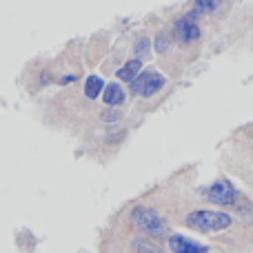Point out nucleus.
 Segmentation results:
<instances>
[{
  "label": "nucleus",
  "mask_w": 253,
  "mask_h": 253,
  "mask_svg": "<svg viewBox=\"0 0 253 253\" xmlns=\"http://www.w3.org/2000/svg\"><path fill=\"white\" fill-rule=\"evenodd\" d=\"M231 215L224 211H211V209H196L184 218V224L193 231L200 233H218L231 227Z\"/></svg>",
  "instance_id": "nucleus-1"
},
{
  "label": "nucleus",
  "mask_w": 253,
  "mask_h": 253,
  "mask_svg": "<svg viewBox=\"0 0 253 253\" xmlns=\"http://www.w3.org/2000/svg\"><path fill=\"white\" fill-rule=\"evenodd\" d=\"M131 218H133L135 227L140 231L151 233V236H165L167 231H171L169 224L165 222V218L160 213H156L153 209H147V207H135Z\"/></svg>",
  "instance_id": "nucleus-2"
},
{
  "label": "nucleus",
  "mask_w": 253,
  "mask_h": 253,
  "mask_svg": "<svg viewBox=\"0 0 253 253\" xmlns=\"http://www.w3.org/2000/svg\"><path fill=\"white\" fill-rule=\"evenodd\" d=\"M202 193H205L207 202L218 205V207H229V205H236L238 202V191L233 189V184L229 182L227 178L215 180V182L211 184V187H207Z\"/></svg>",
  "instance_id": "nucleus-3"
},
{
  "label": "nucleus",
  "mask_w": 253,
  "mask_h": 253,
  "mask_svg": "<svg viewBox=\"0 0 253 253\" xmlns=\"http://www.w3.org/2000/svg\"><path fill=\"white\" fill-rule=\"evenodd\" d=\"M162 87H165V76L149 69V71H140V76L131 83V93H133V96L149 98L160 91Z\"/></svg>",
  "instance_id": "nucleus-4"
},
{
  "label": "nucleus",
  "mask_w": 253,
  "mask_h": 253,
  "mask_svg": "<svg viewBox=\"0 0 253 253\" xmlns=\"http://www.w3.org/2000/svg\"><path fill=\"white\" fill-rule=\"evenodd\" d=\"M171 34L175 36V40L187 44V42H193V40L200 38V27H198V22L193 20V18L184 16V18H178V20H175Z\"/></svg>",
  "instance_id": "nucleus-5"
},
{
  "label": "nucleus",
  "mask_w": 253,
  "mask_h": 253,
  "mask_svg": "<svg viewBox=\"0 0 253 253\" xmlns=\"http://www.w3.org/2000/svg\"><path fill=\"white\" fill-rule=\"evenodd\" d=\"M169 249L171 253H207L205 245H200V242L191 240V238L187 236H180V233H171L169 236Z\"/></svg>",
  "instance_id": "nucleus-6"
},
{
  "label": "nucleus",
  "mask_w": 253,
  "mask_h": 253,
  "mask_svg": "<svg viewBox=\"0 0 253 253\" xmlns=\"http://www.w3.org/2000/svg\"><path fill=\"white\" fill-rule=\"evenodd\" d=\"M102 100H105V105H109L111 109H116V107H120L125 102V89L120 87L118 83L105 84V89H102Z\"/></svg>",
  "instance_id": "nucleus-7"
},
{
  "label": "nucleus",
  "mask_w": 253,
  "mask_h": 253,
  "mask_svg": "<svg viewBox=\"0 0 253 253\" xmlns=\"http://www.w3.org/2000/svg\"><path fill=\"white\" fill-rule=\"evenodd\" d=\"M140 69H142L140 60H138V58H131V60H126L125 65L116 71V74H118V78L125 80V83H133V80L140 76Z\"/></svg>",
  "instance_id": "nucleus-8"
},
{
  "label": "nucleus",
  "mask_w": 253,
  "mask_h": 253,
  "mask_svg": "<svg viewBox=\"0 0 253 253\" xmlns=\"http://www.w3.org/2000/svg\"><path fill=\"white\" fill-rule=\"evenodd\" d=\"M102 89H105V83H102V78H98V76H89V78L84 80V96H87L89 100H96L102 93Z\"/></svg>",
  "instance_id": "nucleus-9"
},
{
  "label": "nucleus",
  "mask_w": 253,
  "mask_h": 253,
  "mask_svg": "<svg viewBox=\"0 0 253 253\" xmlns=\"http://www.w3.org/2000/svg\"><path fill=\"white\" fill-rule=\"evenodd\" d=\"M171 31H167V29H162V31H158V36H156V40H153V49H156L158 53H165L167 49L171 47Z\"/></svg>",
  "instance_id": "nucleus-10"
},
{
  "label": "nucleus",
  "mask_w": 253,
  "mask_h": 253,
  "mask_svg": "<svg viewBox=\"0 0 253 253\" xmlns=\"http://www.w3.org/2000/svg\"><path fill=\"white\" fill-rule=\"evenodd\" d=\"M133 251L135 253H162V249L151 240H144V238H138L133 242Z\"/></svg>",
  "instance_id": "nucleus-11"
},
{
  "label": "nucleus",
  "mask_w": 253,
  "mask_h": 253,
  "mask_svg": "<svg viewBox=\"0 0 253 253\" xmlns=\"http://www.w3.org/2000/svg\"><path fill=\"white\" fill-rule=\"evenodd\" d=\"M133 53L138 56V60L140 58H147L149 53H151V42H149V38L140 36V38L135 40V44H133Z\"/></svg>",
  "instance_id": "nucleus-12"
},
{
  "label": "nucleus",
  "mask_w": 253,
  "mask_h": 253,
  "mask_svg": "<svg viewBox=\"0 0 253 253\" xmlns=\"http://www.w3.org/2000/svg\"><path fill=\"white\" fill-rule=\"evenodd\" d=\"M213 9H218V2H205V0H200V2H196V13H202V11H213ZM196 13H191V16H196Z\"/></svg>",
  "instance_id": "nucleus-13"
},
{
  "label": "nucleus",
  "mask_w": 253,
  "mask_h": 253,
  "mask_svg": "<svg viewBox=\"0 0 253 253\" xmlns=\"http://www.w3.org/2000/svg\"><path fill=\"white\" fill-rule=\"evenodd\" d=\"M120 116H123L120 111H116V109H107L105 114L100 116V118H102V123H116V120H120Z\"/></svg>",
  "instance_id": "nucleus-14"
}]
</instances>
